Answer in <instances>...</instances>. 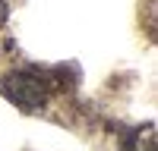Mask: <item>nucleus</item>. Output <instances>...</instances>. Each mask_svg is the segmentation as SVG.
<instances>
[{"label":"nucleus","instance_id":"obj_1","mask_svg":"<svg viewBox=\"0 0 158 151\" xmlns=\"http://www.w3.org/2000/svg\"><path fill=\"white\" fill-rule=\"evenodd\" d=\"M0 91L22 110H38L48 101V82L32 69H13L0 79Z\"/></svg>","mask_w":158,"mask_h":151}]
</instances>
